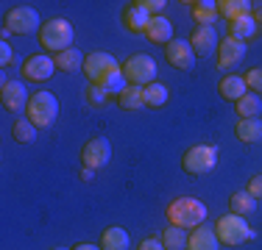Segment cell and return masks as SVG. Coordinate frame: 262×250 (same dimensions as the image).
Masks as SVG:
<instances>
[{
  "instance_id": "6da1fadb",
  "label": "cell",
  "mask_w": 262,
  "mask_h": 250,
  "mask_svg": "<svg viewBox=\"0 0 262 250\" xmlns=\"http://www.w3.org/2000/svg\"><path fill=\"white\" fill-rule=\"evenodd\" d=\"M84 75L90 78V84L103 86L106 92H120L126 86V78H123V64L106 50H95L84 59Z\"/></svg>"
},
{
  "instance_id": "7a4b0ae2",
  "label": "cell",
  "mask_w": 262,
  "mask_h": 250,
  "mask_svg": "<svg viewBox=\"0 0 262 250\" xmlns=\"http://www.w3.org/2000/svg\"><path fill=\"white\" fill-rule=\"evenodd\" d=\"M167 222L176 228H198L207 222V206L198 197H176L167 206Z\"/></svg>"
},
{
  "instance_id": "3957f363",
  "label": "cell",
  "mask_w": 262,
  "mask_h": 250,
  "mask_svg": "<svg viewBox=\"0 0 262 250\" xmlns=\"http://www.w3.org/2000/svg\"><path fill=\"white\" fill-rule=\"evenodd\" d=\"M39 45L51 56H59V53H64V50H70L73 47V25L67 20H61V17L45 20L39 28Z\"/></svg>"
},
{
  "instance_id": "277c9868",
  "label": "cell",
  "mask_w": 262,
  "mask_h": 250,
  "mask_svg": "<svg viewBox=\"0 0 262 250\" xmlns=\"http://www.w3.org/2000/svg\"><path fill=\"white\" fill-rule=\"evenodd\" d=\"M215 234H217V242H223V245H229V247H237V245H243V242L254 239V228L246 222V217H240V214L221 217L215 225Z\"/></svg>"
},
{
  "instance_id": "5b68a950",
  "label": "cell",
  "mask_w": 262,
  "mask_h": 250,
  "mask_svg": "<svg viewBox=\"0 0 262 250\" xmlns=\"http://www.w3.org/2000/svg\"><path fill=\"white\" fill-rule=\"evenodd\" d=\"M26 114L36 128H51L56 117H59V100H56L53 92H34L28 100Z\"/></svg>"
},
{
  "instance_id": "8992f818",
  "label": "cell",
  "mask_w": 262,
  "mask_h": 250,
  "mask_svg": "<svg viewBox=\"0 0 262 250\" xmlns=\"http://www.w3.org/2000/svg\"><path fill=\"white\" fill-rule=\"evenodd\" d=\"M123 78L126 84L131 86H148L157 81V61L145 53H137V56H128L123 61Z\"/></svg>"
},
{
  "instance_id": "52a82bcc",
  "label": "cell",
  "mask_w": 262,
  "mask_h": 250,
  "mask_svg": "<svg viewBox=\"0 0 262 250\" xmlns=\"http://www.w3.org/2000/svg\"><path fill=\"white\" fill-rule=\"evenodd\" d=\"M182 167L187 175H207L217 167V147L215 145H195L184 153Z\"/></svg>"
},
{
  "instance_id": "ba28073f",
  "label": "cell",
  "mask_w": 262,
  "mask_h": 250,
  "mask_svg": "<svg viewBox=\"0 0 262 250\" xmlns=\"http://www.w3.org/2000/svg\"><path fill=\"white\" fill-rule=\"evenodd\" d=\"M39 14H36V9H31V6H17V9H11L9 14H6V31L9 34H20V36H28V34H39Z\"/></svg>"
},
{
  "instance_id": "9c48e42d",
  "label": "cell",
  "mask_w": 262,
  "mask_h": 250,
  "mask_svg": "<svg viewBox=\"0 0 262 250\" xmlns=\"http://www.w3.org/2000/svg\"><path fill=\"white\" fill-rule=\"evenodd\" d=\"M112 161V145L106 136H92L84 147H81V167L90 170H103Z\"/></svg>"
},
{
  "instance_id": "30bf717a",
  "label": "cell",
  "mask_w": 262,
  "mask_h": 250,
  "mask_svg": "<svg viewBox=\"0 0 262 250\" xmlns=\"http://www.w3.org/2000/svg\"><path fill=\"white\" fill-rule=\"evenodd\" d=\"M56 72V61L51 53H34L26 59V64H23V75H26L28 81H51Z\"/></svg>"
},
{
  "instance_id": "8fae6325",
  "label": "cell",
  "mask_w": 262,
  "mask_h": 250,
  "mask_svg": "<svg viewBox=\"0 0 262 250\" xmlns=\"http://www.w3.org/2000/svg\"><path fill=\"white\" fill-rule=\"evenodd\" d=\"M0 100H3V109H9V111H20V109H28V89H26V84L23 81H6L3 84V89H0Z\"/></svg>"
},
{
  "instance_id": "7c38bea8",
  "label": "cell",
  "mask_w": 262,
  "mask_h": 250,
  "mask_svg": "<svg viewBox=\"0 0 262 250\" xmlns=\"http://www.w3.org/2000/svg\"><path fill=\"white\" fill-rule=\"evenodd\" d=\"M165 59H167V64L176 67V70H190L192 61H195V50H192L190 42L173 39L170 45H165Z\"/></svg>"
},
{
  "instance_id": "4fadbf2b",
  "label": "cell",
  "mask_w": 262,
  "mask_h": 250,
  "mask_svg": "<svg viewBox=\"0 0 262 250\" xmlns=\"http://www.w3.org/2000/svg\"><path fill=\"white\" fill-rule=\"evenodd\" d=\"M243 59H246V42L232 39V36L217 42V67L221 70H229V67L240 64Z\"/></svg>"
},
{
  "instance_id": "5bb4252c",
  "label": "cell",
  "mask_w": 262,
  "mask_h": 250,
  "mask_svg": "<svg viewBox=\"0 0 262 250\" xmlns=\"http://www.w3.org/2000/svg\"><path fill=\"white\" fill-rule=\"evenodd\" d=\"M190 45L195 50V56H209L217 47V31L212 25H198V28H192Z\"/></svg>"
},
{
  "instance_id": "9a60e30c",
  "label": "cell",
  "mask_w": 262,
  "mask_h": 250,
  "mask_svg": "<svg viewBox=\"0 0 262 250\" xmlns=\"http://www.w3.org/2000/svg\"><path fill=\"white\" fill-rule=\"evenodd\" d=\"M145 36L154 45H170L173 42V22L167 17H151V22L145 28Z\"/></svg>"
},
{
  "instance_id": "2e32d148",
  "label": "cell",
  "mask_w": 262,
  "mask_h": 250,
  "mask_svg": "<svg viewBox=\"0 0 262 250\" xmlns=\"http://www.w3.org/2000/svg\"><path fill=\"white\" fill-rule=\"evenodd\" d=\"M187 250H217V234L209 225H198L192 228L190 239H187Z\"/></svg>"
},
{
  "instance_id": "e0dca14e",
  "label": "cell",
  "mask_w": 262,
  "mask_h": 250,
  "mask_svg": "<svg viewBox=\"0 0 262 250\" xmlns=\"http://www.w3.org/2000/svg\"><path fill=\"white\" fill-rule=\"evenodd\" d=\"M217 92H221L223 100H232V103H237L243 95H248L246 78H240V75H226V78H221V84H217Z\"/></svg>"
},
{
  "instance_id": "ac0fdd59",
  "label": "cell",
  "mask_w": 262,
  "mask_h": 250,
  "mask_svg": "<svg viewBox=\"0 0 262 250\" xmlns=\"http://www.w3.org/2000/svg\"><path fill=\"white\" fill-rule=\"evenodd\" d=\"M234 134H237V139H240V142L254 145V142L262 139V120H259V117H246V120H237Z\"/></svg>"
},
{
  "instance_id": "d6986e66",
  "label": "cell",
  "mask_w": 262,
  "mask_h": 250,
  "mask_svg": "<svg viewBox=\"0 0 262 250\" xmlns=\"http://www.w3.org/2000/svg\"><path fill=\"white\" fill-rule=\"evenodd\" d=\"M251 11H254L251 0H217V14L226 17L229 22L240 20V17H248Z\"/></svg>"
},
{
  "instance_id": "ffe728a7",
  "label": "cell",
  "mask_w": 262,
  "mask_h": 250,
  "mask_svg": "<svg viewBox=\"0 0 262 250\" xmlns=\"http://www.w3.org/2000/svg\"><path fill=\"white\" fill-rule=\"evenodd\" d=\"M123 22H126V28L131 34H145L148 22H151V14L142 11L137 3H131V6H126V11H123Z\"/></svg>"
},
{
  "instance_id": "44dd1931",
  "label": "cell",
  "mask_w": 262,
  "mask_h": 250,
  "mask_svg": "<svg viewBox=\"0 0 262 250\" xmlns=\"http://www.w3.org/2000/svg\"><path fill=\"white\" fill-rule=\"evenodd\" d=\"M259 34V25L254 22V17L248 14V17H240V20H232L229 22V36L232 39H240V42H248V39H254V36Z\"/></svg>"
},
{
  "instance_id": "7402d4cb",
  "label": "cell",
  "mask_w": 262,
  "mask_h": 250,
  "mask_svg": "<svg viewBox=\"0 0 262 250\" xmlns=\"http://www.w3.org/2000/svg\"><path fill=\"white\" fill-rule=\"evenodd\" d=\"M101 250H128V231L120 225H112L101 236Z\"/></svg>"
},
{
  "instance_id": "603a6c76",
  "label": "cell",
  "mask_w": 262,
  "mask_h": 250,
  "mask_svg": "<svg viewBox=\"0 0 262 250\" xmlns=\"http://www.w3.org/2000/svg\"><path fill=\"white\" fill-rule=\"evenodd\" d=\"M192 6V20H195L198 25H212L217 20V0H195V3H190Z\"/></svg>"
},
{
  "instance_id": "cb8c5ba5",
  "label": "cell",
  "mask_w": 262,
  "mask_h": 250,
  "mask_svg": "<svg viewBox=\"0 0 262 250\" xmlns=\"http://www.w3.org/2000/svg\"><path fill=\"white\" fill-rule=\"evenodd\" d=\"M117 103H120V109L126 111H137L145 106V95H142V86H131L126 84L120 92H117Z\"/></svg>"
},
{
  "instance_id": "d4e9b609",
  "label": "cell",
  "mask_w": 262,
  "mask_h": 250,
  "mask_svg": "<svg viewBox=\"0 0 262 250\" xmlns=\"http://www.w3.org/2000/svg\"><path fill=\"white\" fill-rule=\"evenodd\" d=\"M84 59H86V56L81 53V50H76V47L64 50V53H59V56H53L56 70H61V72H78L81 67H84Z\"/></svg>"
},
{
  "instance_id": "484cf974",
  "label": "cell",
  "mask_w": 262,
  "mask_h": 250,
  "mask_svg": "<svg viewBox=\"0 0 262 250\" xmlns=\"http://www.w3.org/2000/svg\"><path fill=\"white\" fill-rule=\"evenodd\" d=\"M234 109H237V117H240V120H246V117H259L262 114V97L254 95V92H248V95H243L234 103Z\"/></svg>"
},
{
  "instance_id": "4316f807",
  "label": "cell",
  "mask_w": 262,
  "mask_h": 250,
  "mask_svg": "<svg viewBox=\"0 0 262 250\" xmlns=\"http://www.w3.org/2000/svg\"><path fill=\"white\" fill-rule=\"evenodd\" d=\"M142 95H145V106H151V109H159V106H165V103H167L170 92H167V86H165V84L154 81V84L142 86Z\"/></svg>"
},
{
  "instance_id": "83f0119b",
  "label": "cell",
  "mask_w": 262,
  "mask_h": 250,
  "mask_svg": "<svg viewBox=\"0 0 262 250\" xmlns=\"http://www.w3.org/2000/svg\"><path fill=\"white\" fill-rule=\"evenodd\" d=\"M36 125L28 120V117H17L14 125H11V136H14L17 142H23V145H28V142H34L36 139Z\"/></svg>"
},
{
  "instance_id": "f1b7e54d",
  "label": "cell",
  "mask_w": 262,
  "mask_h": 250,
  "mask_svg": "<svg viewBox=\"0 0 262 250\" xmlns=\"http://www.w3.org/2000/svg\"><path fill=\"white\" fill-rule=\"evenodd\" d=\"M187 239H190V234L184 228H176V225L165 228V234H162V245L167 250H187Z\"/></svg>"
},
{
  "instance_id": "f546056e",
  "label": "cell",
  "mask_w": 262,
  "mask_h": 250,
  "mask_svg": "<svg viewBox=\"0 0 262 250\" xmlns=\"http://www.w3.org/2000/svg\"><path fill=\"white\" fill-rule=\"evenodd\" d=\"M229 209H232V214L246 217V214H251V211L257 209V200L248 195V192H234V195L229 197Z\"/></svg>"
},
{
  "instance_id": "4dcf8cb0",
  "label": "cell",
  "mask_w": 262,
  "mask_h": 250,
  "mask_svg": "<svg viewBox=\"0 0 262 250\" xmlns=\"http://www.w3.org/2000/svg\"><path fill=\"white\" fill-rule=\"evenodd\" d=\"M84 95H86V103H90V106H95V109H101V106H106V103H109V95H112V92H106L103 86H95V84H90V89H86Z\"/></svg>"
},
{
  "instance_id": "1f68e13d",
  "label": "cell",
  "mask_w": 262,
  "mask_h": 250,
  "mask_svg": "<svg viewBox=\"0 0 262 250\" xmlns=\"http://www.w3.org/2000/svg\"><path fill=\"white\" fill-rule=\"evenodd\" d=\"M246 86L248 92H254V95H262V67H254V70H248L246 75Z\"/></svg>"
},
{
  "instance_id": "d6a6232c",
  "label": "cell",
  "mask_w": 262,
  "mask_h": 250,
  "mask_svg": "<svg viewBox=\"0 0 262 250\" xmlns=\"http://www.w3.org/2000/svg\"><path fill=\"white\" fill-rule=\"evenodd\" d=\"M142 11H148L151 17H162V11L167 9V0H134Z\"/></svg>"
},
{
  "instance_id": "836d02e7",
  "label": "cell",
  "mask_w": 262,
  "mask_h": 250,
  "mask_svg": "<svg viewBox=\"0 0 262 250\" xmlns=\"http://www.w3.org/2000/svg\"><path fill=\"white\" fill-rule=\"evenodd\" d=\"M246 192H248V195H251L254 200H262V172H257L251 181H248Z\"/></svg>"
},
{
  "instance_id": "e575fe53",
  "label": "cell",
  "mask_w": 262,
  "mask_h": 250,
  "mask_svg": "<svg viewBox=\"0 0 262 250\" xmlns=\"http://www.w3.org/2000/svg\"><path fill=\"white\" fill-rule=\"evenodd\" d=\"M11 61H14V50L9 42H0V67H9Z\"/></svg>"
},
{
  "instance_id": "d590c367",
  "label": "cell",
  "mask_w": 262,
  "mask_h": 250,
  "mask_svg": "<svg viewBox=\"0 0 262 250\" xmlns=\"http://www.w3.org/2000/svg\"><path fill=\"white\" fill-rule=\"evenodd\" d=\"M137 250H167V247L162 245V239H154V236H151V239H142Z\"/></svg>"
},
{
  "instance_id": "8d00e7d4",
  "label": "cell",
  "mask_w": 262,
  "mask_h": 250,
  "mask_svg": "<svg viewBox=\"0 0 262 250\" xmlns=\"http://www.w3.org/2000/svg\"><path fill=\"white\" fill-rule=\"evenodd\" d=\"M92 175H95V170H90V167H81V181H92Z\"/></svg>"
},
{
  "instance_id": "74e56055",
  "label": "cell",
  "mask_w": 262,
  "mask_h": 250,
  "mask_svg": "<svg viewBox=\"0 0 262 250\" xmlns=\"http://www.w3.org/2000/svg\"><path fill=\"white\" fill-rule=\"evenodd\" d=\"M251 17H254V22L259 25L262 28V9H257V6H254V11H251Z\"/></svg>"
},
{
  "instance_id": "f35d334b",
  "label": "cell",
  "mask_w": 262,
  "mask_h": 250,
  "mask_svg": "<svg viewBox=\"0 0 262 250\" xmlns=\"http://www.w3.org/2000/svg\"><path fill=\"white\" fill-rule=\"evenodd\" d=\"M73 250H101V247H98V245H84V242H81V245H76Z\"/></svg>"
},
{
  "instance_id": "ab89813d",
  "label": "cell",
  "mask_w": 262,
  "mask_h": 250,
  "mask_svg": "<svg viewBox=\"0 0 262 250\" xmlns=\"http://www.w3.org/2000/svg\"><path fill=\"white\" fill-rule=\"evenodd\" d=\"M51 250H70V247H51Z\"/></svg>"
}]
</instances>
